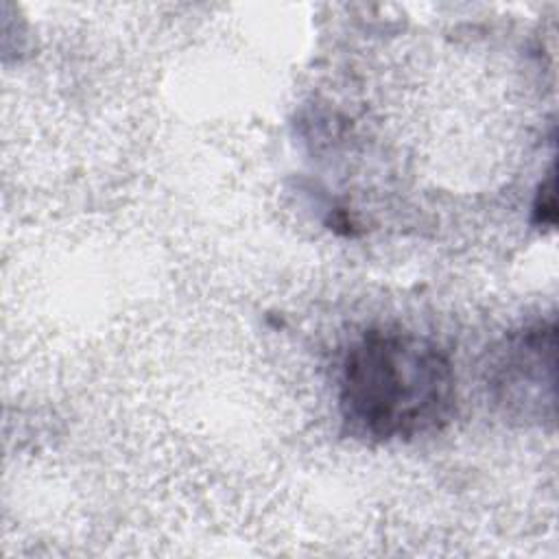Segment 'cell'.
I'll return each mask as SVG.
<instances>
[{"instance_id": "6da1fadb", "label": "cell", "mask_w": 559, "mask_h": 559, "mask_svg": "<svg viewBox=\"0 0 559 559\" xmlns=\"http://www.w3.org/2000/svg\"><path fill=\"white\" fill-rule=\"evenodd\" d=\"M456 408L448 354L402 328H373L356 338L338 373L343 430L360 441H411L439 432Z\"/></svg>"}, {"instance_id": "7a4b0ae2", "label": "cell", "mask_w": 559, "mask_h": 559, "mask_svg": "<svg viewBox=\"0 0 559 559\" xmlns=\"http://www.w3.org/2000/svg\"><path fill=\"white\" fill-rule=\"evenodd\" d=\"M555 325H531L504 336L491 352L487 386L513 419L555 417Z\"/></svg>"}, {"instance_id": "3957f363", "label": "cell", "mask_w": 559, "mask_h": 559, "mask_svg": "<svg viewBox=\"0 0 559 559\" xmlns=\"http://www.w3.org/2000/svg\"><path fill=\"white\" fill-rule=\"evenodd\" d=\"M533 223L537 227L555 225V175H552V170L546 173V179L539 183V190L535 194Z\"/></svg>"}]
</instances>
